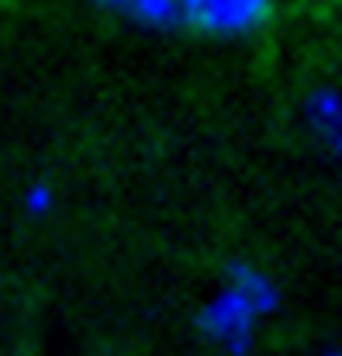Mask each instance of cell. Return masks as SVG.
Returning a JSON list of instances; mask_svg holds the SVG:
<instances>
[{
    "label": "cell",
    "mask_w": 342,
    "mask_h": 356,
    "mask_svg": "<svg viewBox=\"0 0 342 356\" xmlns=\"http://www.w3.org/2000/svg\"><path fill=\"white\" fill-rule=\"evenodd\" d=\"M108 3L128 7L135 17H142L149 24H163V21L180 17V0H108Z\"/></svg>",
    "instance_id": "277c9868"
},
{
    "label": "cell",
    "mask_w": 342,
    "mask_h": 356,
    "mask_svg": "<svg viewBox=\"0 0 342 356\" xmlns=\"http://www.w3.org/2000/svg\"><path fill=\"white\" fill-rule=\"evenodd\" d=\"M273 14V0H180V17L204 35H249Z\"/></svg>",
    "instance_id": "7a4b0ae2"
},
{
    "label": "cell",
    "mask_w": 342,
    "mask_h": 356,
    "mask_svg": "<svg viewBox=\"0 0 342 356\" xmlns=\"http://www.w3.org/2000/svg\"><path fill=\"white\" fill-rule=\"evenodd\" d=\"M322 356H342V350H332V353H322Z\"/></svg>",
    "instance_id": "8992f818"
},
{
    "label": "cell",
    "mask_w": 342,
    "mask_h": 356,
    "mask_svg": "<svg viewBox=\"0 0 342 356\" xmlns=\"http://www.w3.org/2000/svg\"><path fill=\"white\" fill-rule=\"evenodd\" d=\"M277 305H280V291L270 280V273L249 263H235L228 270L225 284L218 287V294L201 308L197 329L204 332V339H211L225 353L238 356L252 346L256 322L277 312Z\"/></svg>",
    "instance_id": "6da1fadb"
},
{
    "label": "cell",
    "mask_w": 342,
    "mask_h": 356,
    "mask_svg": "<svg viewBox=\"0 0 342 356\" xmlns=\"http://www.w3.org/2000/svg\"><path fill=\"white\" fill-rule=\"evenodd\" d=\"M311 131L322 138L329 152L342 159V94L339 90H315L304 104Z\"/></svg>",
    "instance_id": "3957f363"
},
{
    "label": "cell",
    "mask_w": 342,
    "mask_h": 356,
    "mask_svg": "<svg viewBox=\"0 0 342 356\" xmlns=\"http://www.w3.org/2000/svg\"><path fill=\"white\" fill-rule=\"evenodd\" d=\"M24 208H28V215H35V218L49 215V211L56 208L52 187H49V184H31V191H28V197H24Z\"/></svg>",
    "instance_id": "5b68a950"
}]
</instances>
